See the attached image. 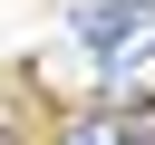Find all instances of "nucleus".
Listing matches in <instances>:
<instances>
[{
  "mask_svg": "<svg viewBox=\"0 0 155 145\" xmlns=\"http://www.w3.org/2000/svg\"><path fill=\"white\" fill-rule=\"evenodd\" d=\"M107 97L116 106H155V39H136V48L107 58Z\"/></svg>",
  "mask_w": 155,
  "mask_h": 145,
  "instance_id": "nucleus-2",
  "label": "nucleus"
},
{
  "mask_svg": "<svg viewBox=\"0 0 155 145\" xmlns=\"http://www.w3.org/2000/svg\"><path fill=\"white\" fill-rule=\"evenodd\" d=\"M155 19V0H97V10H68V39H97V48H126L136 29Z\"/></svg>",
  "mask_w": 155,
  "mask_h": 145,
  "instance_id": "nucleus-1",
  "label": "nucleus"
},
{
  "mask_svg": "<svg viewBox=\"0 0 155 145\" xmlns=\"http://www.w3.org/2000/svg\"><path fill=\"white\" fill-rule=\"evenodd\" d=\"M68 145H145V135H136V126H97V116H87V126H68Z\"/></svg>",
  "mask_w": 155,
  "mask_h": 145,
  "instance_id": "nucleus-3",
  "label": "nucleus"
}]
</instances>
